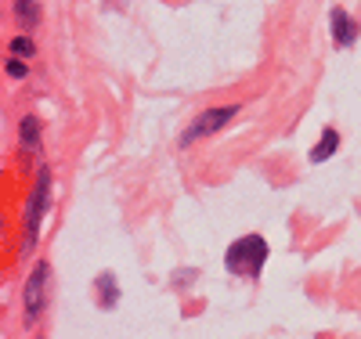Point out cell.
Returning <instances> with one entry per match:
<instances>
[{
  "instance_id": "6da1fadb",
  "label": "cell",
  "mask_w": 361,
  "mask_h": 339,
  "mask_svg": "<svg viewBox=\"0 0 361 339\" xmlns=\"http://www.w3.org/2000/svg\"><path fill=\"white\" fill-rule=\"evenodd\" d=\"M267 257H271V245L264 235L250 231L243 238H235L228 249H224V271L235 274V278H246V282H260V274L267 267Z\"/></svg>"
},
{
  "instance_id": "7a4b0ae2",
  "label": "cell",
  "mask_w": 361,
  "mask_h": 339,
  "mask_svg": "<svg viewBox=\"0 0 361 339\" xmlns=\"http://www.w3.org/2000/svg\"><path fill=\"white\" fill-rule=\"evenodd\" d=\"M51 166H40L37 173V188L29 192L25 199V209H22V257H29L37 249V242H40V224L47 217V209H51Z\"/></svg>"
},
{
  "instance_id": "3957f363",
  "label": "cell",
  "mask_w": 361,
  "mask_h": 339,
  "mask_svg": "<svg viewBox=\"0 0 361 339\" xmlns=\"http://www.w3.org/2000/svg\"><path fill=\"white\" fill-rule=\"evenodd\" d=\"M238 112H243V101H228V105H214V109L195 112V119L188 123L185 130H180L177 144H180V148H192V144H199L202 137L221 134L224 127H231V123L238 119Z\"/></svg>"
},
{
  "instance_id": "277c9868",
  "label": "cell",
  "mask_w": 361,
  "mask_h": 339,
  "mask_svg": "<svg viewBox=\"0 0 361 339\" xmlns=\"http://www.w3.org/2000/svg\"><path fill=\"white\" fill-rule=\"evenodd\" d=\"M47 300H51V264L37 260V267L29 271L25 289H22V311H25V325H37L47 311Z\"/></svg>"
},
{
  "instance_id": "5b68a950",
  "label": "cell",
  "mask_w": 361,
  "mask_h": 339,
  "mask_svg": "<svg viewBox=\"0 0 361 339\" xmlns=\"http://www.w3.org/2000/svg\"><path fill=\"white\" fill-rule=\"evenodd\" d=\"M329 33H333V44L343 51V47H354L361 40V25L343 4H333L329 8Z\"/></svg>"
},
{
  "instance_id": "8992f818",
  "label": "cell",
  "mask_w": 361,
  "mask_h": 339,
  "mask_svg": "<svg viewBox=\"0 0 361 339\" xmlns=\"http://www.w3.org/2000/svg\"><path fill=\"white\" fill-rule=\"evenodd\" d=\"M40 134H44V123L37 112H25L18 119V156L29 159V156H37V148H40Z\"/></svg>"
},
{
  "instance_id": "52a82bcc",
  "label": "cell",
  "mask_w": 361,
  "mask_h": 339,
  "mask_svg": "<svg viewBox=\"0 0 361 339\" xmlns=\"http://www.w3.org/2000/svg\"><path fill=\"white\" fill-rule=\"evenodd\" d=\"M94 300H98V311H116L119 300H123V285L112 271L94 274Z\"/></svg>"
},
{
  "instance_id": "ba28073f",
  "label": "cell",
  "mask_w": 361,
  "mask_h": 339,
  "mask_svg": "<svg viewBox=\"0 0 361 339\" xmlns=\"http://www.w3.org/2000/svg\"><path fill=\"white\" fill-rule=\"evenodd\" d=\"M340 152V130L336 127H325L322 134H318V141L311 144V152H307V163L311 166H322V163H329Z\"/></svg>"
},
{
  "instance_id": "9c48e42d",
  "label": "cell",
  "mask_w": 361,
  "mask_h": 339,
  "mask_svg": "<svg viewBox=\"0 0 361 339\" xmlns=\"http://www.w3.org/2000/svg\"><path fill=\"white\" fill-rule=\"evenodd\" d=\"M11 18H15V25L22 29V33H29V29L40 25L44 4H40V0H11Z\"/></svg>"
},
{
  "instance_id": "30bf717a",
  "label": "cell",
  "mask_w": 361,
  "mask_h": 339,
  "mask_svg": "<svg viewBox=\"0 0 361 339\" xmlns=\"http://www.w3.org/2000/svg\"><path fill=\"white\" fill-rule=\"evenodd\" d=\"M8 54H11V58H22V61L37 58V40L29 37V33H18V37L8 40Z\"/></svg>"
},
{
  "instance_id": "8fae6325",
  "label": "cell",
  "mask_w": 361,
  "mask_h": 339,
  "mask_svg": "<svg viewBox=\"0 0 361 339\" xmlns=\"http://www.w3.org/2000/svg\"><path fill=\"white\" fill-rule=\"evenodd\" d=\"M4 73H8V80H25L29 76V66H25V61L22 58H4Z\"/></svg>"
},
{
  "instance_id": "7c38bea8",
  "label": "cell",
  "mask_w": 361,
  "mask_h": 339,
  "mask_svg": "<svg viewBox=\"0 0 361 339\" xmlns=\"http://www.w3.org/2000/svg\"><path fill=\"white\" fill-rule=\"evenodd\" d=\"M192 278H199L195 267H185V271H173V285H192Z\"/></svg>"
}]
</instances>
